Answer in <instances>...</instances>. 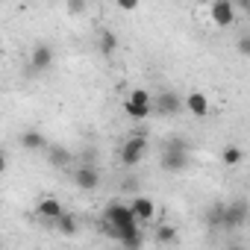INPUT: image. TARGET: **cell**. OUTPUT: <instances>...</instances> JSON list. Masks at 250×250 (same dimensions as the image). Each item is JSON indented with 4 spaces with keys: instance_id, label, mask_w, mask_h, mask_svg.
I'll list each match as a JSON object with an SVG mask.
<instances>
[{
    "instance_id": "obj_1",
    "label": "cell",
    "mask_w": 250,
    "mask_h": 250,
    "mask_svg": "<svg viewBox=\"0 0 250 250\" xmlns=\"http://www.w3.org/2000/svg\"><path fill=\"white\" fill-rule=\"evenodd\" d=\"M188 159H191V153H188V145L183 139H168L162 145V171L180 174L188 168Z\"/></svg>"
},
{
    "instance_id": "obj_2",
    "label": "cell",
    "mask_w": 250,
    "mask_h": 250,
    "mask_svg": "<svg viewBox=\"0 0 250 250\" xmlns=\"http://www.w3.org/2000/svg\"><path fill=\"white\" fill-rule=\"evenodd\" d=\"M250 218V206L247 200H232L224 206V229H241Z\"/></svg>"
},
{
    "instance_id": "obj_3",
    "label": "cell",
    "mask_w": 250,
    "mask_h": 250,
    "mask_svg": "<svg viewBox=\"0 0 250 250\" xmlns=\"http://www.w3.org/2000/svg\"><path fill=\"white\" fill-rule=\"evenodd\" d=\"M145 150H147L145 136H133V139L124 142V147H121V162L124 165H139L142 156H145Z\"/></svg>"
},
{
    "instance_id": "obj_4",
    "label": "cell",
    "mask_w": 250,
    "mask_h": 250,
    "mask_svg": "<svg viewBox=\"0 0 250 250\" xmlns=\"http://www.w3.org/2000/svg\"><path fill=\"white\" fill-rule=\"evenodd\" d=\"M183 109H186V100H183L177 91L168 88V91H159V94H156V112H159V115H180Z\"/></svg>"
},
{
    "instance_id": "obj_5",
    "label": "cell",
    "mask_w": 250,
    "mask_h": 250,
    "mask_svg": "<svg viewBox=\"0 0 250 250\" xmlns=\"http://www.w3.org/2000/svg\"><path fill=\"white\" fill-rule=\"evenodd\" d=\"M209 15H212L215 27H229V24H235V3H229V0H215L209 6Z\"/></svg>"
},
{
    "instance_id": "obj_6",
    "label": "cell",
    "mask_w": 250,
    "mask_h": 250,
    "mask_svg": "<svg viewBox=\"0 0 250 250\" xmlns=\"http://www.w3.org/2000/svg\"><path fill=\"white\" fill-rule=\"evenodd\" d=\"M74 186L83 188V191H94L100 186V171L94 165H80L74 168Z\"/></svg>"
},
{
    "instance_id": "obj_7",
    "label": "cell",
    "mask_w": 250,
    "mask_h": 250,
    "mask_svg": "<svg viewBox=\"0 0 250 250\" xmlns=\"http://www.w3.org/2000/svg\"><path fill=\"white\" fill-rule=\"evenodd\" d=\"M50 65H53V47L39 42L30 53V68H33V74H39V71H47Z\"/></svg>"
},
{
    "instance_id": "obj_8",
    "label": "cell",
    "mask_w": 250,
    "mask_h": 250,
    "mask_svg": "<svg viewBox=\"0 0 250 250\" xmlns=\"http://www.w3.org/2000/svg\"><path fill=\"white\" fill-rule=\"evenodd\" d=\"M36 215H39L42 221H50V224H56V221L65 215V206H62L56 197H42V200H39V206H36Z\"/></svg>"
},
{
    "instance_id": "obj_9",
    "label": "cell",
    "mask_w": 250,
    "mask_h": 250,
    "mask_svg": "<svg viewBox=\"0 0 250 250\" xmlns=\"http://www.w3.org/2000/svg\"><path fill=\"white\" fill-rule=\"evenodd\" d=\"M130 209H133V215H136L139 224H145V221H150V218L156 215V203H153L150 197H145V194H136L133 203H130Z\"/></svg>"
},
{
    "instance_id": "obj_10",
    "label": "cell",
    "mask_w": 250,
    "mask_h": 250,
    "mask_svg": "<svg viewBox=\"0 0 250 250\" xmlns=\"http://www.w3.org/2000/svg\"><path fill=\"white\" fill-rule=\"evenodd\" d=\"M186 109H188L194 118H206V115H209V97H206L203 91H188Z\"/></svg>"
},
{
    "instance_id": "obj_11",
    "label": "cell",
    "mask_w": 250,
    "mask_h": 250,
    "mask_svg": "<svg viewBox=\"0 0 250 250\" xmlns=\"http://www.w3.org/2000/svg\"><path fill=\"white\" fill-rule=\"evenodd\" d=\"M21 147H24V150H47L50 145H47L44 133H39V130H24V133H21Z\"/></svg>"
},
{
    "instance_id": "obj_12",
    "label": "cell",
    "mask_w": 250,
    "mask_h": 250,
    "mask_svg": "<svg viewBox=\"0 0 250 250\" xmlns=\"http://www.w3.org/2000/svg\"><path fill=\"white\" fill-rule=\"evenodd\" d=\"M44 153H47V165H53V168H68L71 165V150L62 147V145H50Z\"/></svg>"
},
{
    "instance_id": "obj_13",
    "label": "cell",
    "mask_w": 250,
    "mask_h": 250,
    "mask_svg": "<svg viewBox=\"0 0 250 250\" xmlns=\"http://www.w3.org/2000/svg\"><path fill=\"white\" fill-rule=\"evenodd\" d=\"M97 47H100V53L109 59V56H115V50H118V36L112 33V30H100L97 33Z\"/></svg>"
},
{
    "instance_id": "obj_14",
    "label": "cell",
    "mask_w": 250,
    "mask_h": 250,
    "mask_svg": "<svg viewBox=\"0 0 250 250\" xmlns=\"http://www.w3.org/2000/svg\"><path fill=\"white\" fill-rule=\"evenodd\" d=\"M53 227H56L62 235H68V238L80 232V221H77V215H74V212H65V215H62V218H59Z\"/></svg>"
},
{
    "instance_id": "obj_15",
    "label": "cell",
    "mask_w": 250,
    "mask_h": 250,
    "mask_svg": "<svg viewBox=\"0 0 250 250\" xmlns=\"http://www.w3.org/2000/svg\"><path fill=\"white\" fill-rule=\"evenodd\" d=\"M241 159H244V153H241V147H235V145H227V147L221 150V162H224L227 168L241 165Z\"/></svg>"
},
{
    "instance_id": "obj_16",
    "label": "cell",
    "mask_w": 250,
    "mask_h": 250,
    "mask_svg": "<svg viewBox=\"0 0 250 250\" xmlns=\"http://www.w3.org/2000/svg\"><path fill=\"white\" fill-rule=\"evenodd\" d=\"M121 109H124V112H127V115H130L133 121H145V118H147V115L153 112V109H142V106H136V103H133L130 97H127V100H124V103H121Z\"/></svg>"
},
{
    "instance_id": "obj_17",
    "label": "cell",
    "mask_w": 250,
    "mask_h": 250,
    "mask_svg": "<svg viewBox=\"0 0 250 250\" xmlns=\"http://www.w3.org/2000/svg\"><path fill=\"white\" fill-rule=\"evenodd\" d=\"M130 100H133L136 106H142V109H153V94L145 91V88H133V91H130Z\"/></svg>"
},
{
    "instance_id": "obj_18",
    "label": "cell",
    "mask_w": 250,
    "mask_h": 250,
    "mask_svg": "<svg viewBox=\"0 0 250 250\" xmlns=\"http://www.w3.org/2000/svg\"><path fill=\"white\" fill-rule=\"evenodd\" d=\"M224 206L227 203H215V206L206 209V224L209 227H224Z\"/></svg>"
},
{
    "instance_id": "obj_19",
    "label": "cell",
    "mask_w": 250,
    "mask_h": 250,
    "mask_svg": "<svg viewBox=\"0 0 250 250\" xmlns=\"http://www.w3.org/2000/svg\"><path fill=\"white\" fill-rule=\"evenodd\" d=\"M156 241H162V244H174V241H177V227H171V224H159V229H156Z\"/></svg>"
},
{
    "instance_id": "obj_20",
    "label": "cell",
    "mask_w": 250,
    "mask_h": 250,
    "mask_svg": "<svg viewBox=\"0 0 250 250\" xmlns=\"http://www.w3.org/2000/svg\"><path fill=\"white\" fill-rule=\"evenodd\" d=\"M235 50H238L241 56H247V59H250V33H241V36H238V42H235Z\"/></svg>"
},
{
    "instance_id": "obj_21",
    "label": "cell",
    "mask_w": 250,
    "mask_h": 250,
    "mask_svg": "<svg viewBox=\"0 0 250 250\" xmlns=\"http://www.w3.org/2000/svg\"><path fill=\"white\" fill-rule=\"evenodd\" d=\"M139 188H142V180H139V177H127V180L121 183V191H130V194H136Z\"/></svg>"
},
{
    "instance_id": "obj_22",
    "label": "cell",
    "mask_w": 250,
    "mask_h": 250,
    "mask_svg": "<svg viewBox=\"0 0 250 250\" xmlns=\"http://www.w3.org/2000/svg\"><path fill=\"white\" fill-rule=\"evenodd\" d=\"M85 9H88V6L83 3V0H71V3L65 6V12H68V15H83Z\"/></svg>"
},
{
    "instance_id": "obj_23",
    "label": "cell",
    "mask_w": 250,
    "mask_h": 250,
    "mask_svg": "<svg viewBox=\"0 0 250 250\" xmlns=\"http://www.w3.org/2000/svg\"><path fill=\"white\" fill-rule=\"evenodd\" d=\"M121 9H124V12H133V9H139V3H136V0H124Z\"/></svg>"
},
{
    "instance_id": "obj_24",
    "label": "cell",
    "mask_w": 250,
    "mask_h": 250,
    "mask_svg": "<svg viewBox=\"0 0 250 250\" xmlns=\"http://www.w3.org/2000/svg\"><path fill=\"white\" fill-rule=\"evenodd\" d=\"M235 12H250V0H238V3H235Z\"/></svg>"
},
{
    "instance_id": "obj_25",
    "label": "cell",
    "mask_w": 250,
    "mask_h": 250,
    "mask_svg": "<svg viewBox=\"0 0 250 250\" xmlns=\"http://www.w3.org/2000/svg\"><path fill=\"white\" fill-rule=\"evenodd\" d=\"M227 250H244V244H235V241H232V244H229Z\"/></svg>"
}]
</instances>
